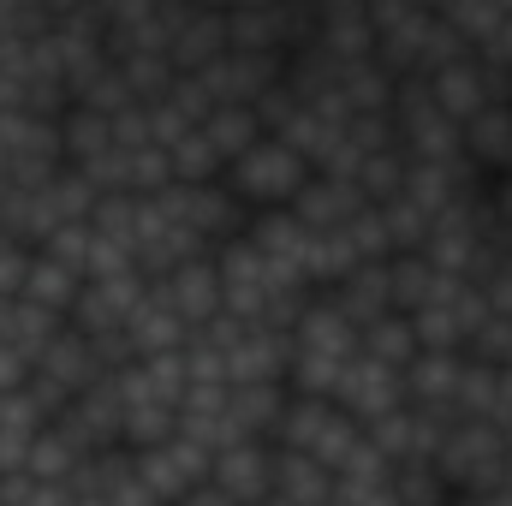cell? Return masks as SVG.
I'll return each instance as SVG.
<instances>
[{
	"label": "cell",
	"instance_id": "cell-2",
	"mask_svg": "<svg viewBox=\"0 0 512 506\" xmlns=\"http://www.w3.org/2000/svg\"><path fill=\"white\" fill-rule=\"evenodd\" d=\"M209 483L233 506H262L274 489V441H227L209 453Z\"/></svg>",
	"mask_w": 512,
	"mask_h": 506
},
{
	"label": "cell",
	"instance_id": "cell-3",
	"mask_svg": "<svg viewBox=\"0 0 512 506\" xmlns=\"http://www.w3.org/2000/svg\"><path fill=\"white\" fill-rule=\"evenodd\" d=\"M280 501L292 506H328L334 501V471L310 453H292V447H274V489Z\"/></svg>",
	"mask_w": 512,
	"mask_h": 506
},
{
	"label": "cell",
	"instance_id": "cell-1",
	"mask_svg": "<svg viewBox=\"0 0 512 506\" xmlns=\"http://www.w3.org/2000/svg\"><path fill=\"white\" fill-rule=\"evenodd\" d=\"M304 179H310V161H304L286 137H274V131H262L251 149L221 173V185H227L251 215H262V209H286V203L304 191Z\"/></svg>",
	"mask_w": 512,
	"mask_h": 506
}]
</instances>
